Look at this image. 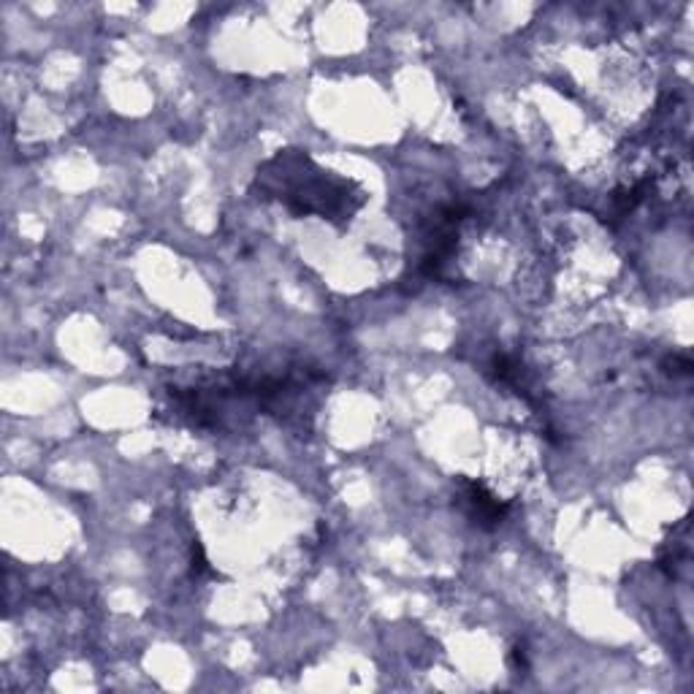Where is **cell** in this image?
<instances>
[{
	"instance_id": "cell-1",
	"label": "cell",
	"mask_w": 694,
	"mask_h": 694,
	"mask_svg": "<svg viewBox=\"0 0 694 694\" xmlns=\"http://www.w3.org/2000/svg\"><path fill=\"white\" fill-rule=\"evenodd\" d=\"M261 201H277L296 217H320L345 228L366 207V190L353 179L323 169L307 150H277L250 182Z\"/></svg>"
},
{
	"instance_id": "cell-2",
	"label": "cell",
	"mask_w": 694,
	"mask_h": 694,
	"mask_svg": "<svg viewBox=\"0 0 694 694\" xmlns=\"http://www.w3.org/2000/svg\"><path fill=\"white\" fill-rule=\"evenodd\" d=\"M472 215V207L464 201H448L434 209L432 217L426 220L418 231L421 236V250H418V261L410 269L418 285L421 282H442L448 280V266H451L453 255H456V244H459V231L464 220Z\"/></svg>"
},
{
	"instance_id": "cell-3",
	"label": "cell",
	"mask_w": 694,
	"mask_h": 694,
	"mask_svg": "<svg viewBox=\"0 0 694 694\" xmlns=\"http://www.w3.org/2000/svg\"><path fill=\"white\" fill-rule=\"evenodd\" d=\"M453 505L459 507L469 524L480 529V532H494L510 513L513 502L510 499H499L497 494L488 491L486 483L475 478L456 480V499Z\"/></svg>"
},
{
	"instance_id": "cell-4",
	"label": "cell",
	"mask_w": 694,
	"mask_h": 694,
	"mask_svg": "<svg viewBox=\"0 0 694 694\" xmlns=\"http://www.w3.org/2000/svg\"><path fill=\"white\" fill-rule=\"evenodd\" d=\"M491 380L502 388H510L516 391L521 399H524L529 407H537L535 404V385H532V377L526 372L524 361H518L516 356H510L505 350H494L491 358L486 361V369H483Z\"/></svg>"
},
{
	"instance_id": "cell-5",
	"label": "cell",
	"mask_w": 694,
	"mask_h": 694,
	"mask_svg": "<svg viewBox=\"0 0 694 694\" xmlns=\"http://www.w3.org/2000/svg\"><path fill=\"white\" fill-rule=\"evenodd\" d=\"M648 188H651V179H640L638 185H632V188L616 190V193L610 196V220H621V217H627L629 212H635V209L646 201Z\"/></svg>"
},
{
	"instance_id": "cell-6",
	"label": "cell",
	"mask_w": 694,
	"mask_h": 694,
	"mask_svg": "<svg viewBox=\"0 0 694 694\" xmlns=\"http://www.w3.org/2000/svg\"><path fill=\"white\" fill-rule=\"evenodd\" d=\"M662 372H665L667 377H673V380H678V377H692L694 372L692 358L684 356V353L665 356V361H662Z\"/></svg>"
},
{
	"instance_id": "cell-7",
	"label": "cell",
	"mask_w": 694,
	"mask_h": 694,
	"mask_svg": "<svg viewBox=\"0 0 694 694\" xmlns=\"http://www.w3.org/2000/svg\"><path fill=\"white\" fill-rule=\"evenodd\" d=\"M190 551H193V559H190V570H193V575H196V578H201V575L212 573L207 554H204V545L198 543V540H193Z\"/></svg>"
},
{
	"instance_id": "cell-8",
	"label": "cell",
	"mask_w": 694,
	"mask_h": 694,
	"mask_svg": "<svg viewBox=\"0 0 694 694\" xmlns=\"http://www.w3.org/2000/svg\"><path fill=\"white\" fill-rule=\"evenodd\" d=\"M510 667L518 670V673H521V670H529V659H526V651L521 646H516L510 651Z\"/></svg>"
}]
</instances>
